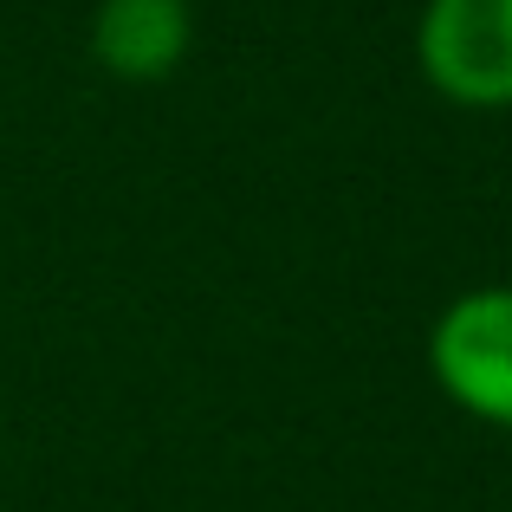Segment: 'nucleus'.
<instances>
[{
	"label": "nucleus",
	"instance_id": "obj_1",
	"mask_svg": "<svg viewBox=\"0 0 512 512\" xmlns=\"http://www.w3.org/2000/svg\"><path fill=\"white\" fill-rule=\"evenodd\" d=\"M428 376L461 415L512 435V286L454 292L428 325Z\"/></svg>",
	"mask_w": 512,
	"mask_h": 512
},
{
	"label": "nucleus",
	"instance_id": "obj_2",
	"mask_svg": "<svg viewBox=\"0 0 512 512\" xmlns=\"http://www.w3.org/2000/svg\"><path fill=\"white\" fill-rule=\"evenodd\" d=\"M415 65L461 111H512V0H428Z\"/></svg>",
	"mask_w": 512,
	"mask_h": 512
},
{
	"label": "nucleus",
	"instance_id": "obj_3",
	"mask_svg": "<svg viewBox=\"0 0 512 512\" xmlns=\"http://www.w3.org/2000/svg\"><path fill=\"white\" fill-rule=\"evenodd\" d=\"M195 46L188 0H98L91 13V59L124 85H163Z\"/></svg>",
	"mask_w": 512,
	"mask_h": 512
}]
</instances>
